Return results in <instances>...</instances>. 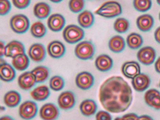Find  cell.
Listing matches in <instances>:
<instances>
[{
    "instance_id": "obj_1",
    "label": "cell",
    "mask_w": 160,
    "mask_h": 120,
    "mask_svg": "<svg viewBox=\"0 0 160 120\" xmlns=\"http://www.w3.org/2000/svg\"><path fill=\"white\" fill-rule=\"evenodd\" d=\"M100 102L111 113H118L126 111L133 100L132 91L124 79L118 76L107 79L100 87Z\"/></svg>"
},
{
    "instance_id": "obj_2",
    "label": "cell",
    "mask_w": 160,
    "mask_h": 120,
    "mask_svg": "<svg viewBox=\"0 0 160 120\" xmlns=\"http://www.w3.org/2000/svg\"><path fill=\"white\" fill-rule=\"evenodd\" d=\"M122 11L121 6L118 2L111 1L104 3L95 13L105 18H112L121 15Z\"/></svg>"
},
{
    "instance_id": "obj_3",
    "label": "cell",
    "mask_w": 160,
    "mask_h": 120,
    "mask_svg": "<svg viewBox=\"0 0 160 120\" xmlns=\"http://www.w3.org/2000/svg\"><path fill=\"white\" fill-rule=\"evenodd\" d=\"M63 36L65 41L69 43L74 44L81 41L84 37L83 30L75 25L67 26L64 30Z\"/></svg>"
},
{
    "instance_id": "obj_4",
    "label": "cell",
    "mask_w": 160,
    "mask_h": 120,
    "mask_svg": "<svg viewBox=\"0 0 160 120\" xmlns=\"http://www.w3.org/2000/svg\"><path fill=\"white\" fill-rule=\"evenodd\" d=\"M95 52L93 44L89 41H83L80 42L76 46L75 54L79 59L87 60L93 58Z\"/></svg>"
},
{
    "instance_id": "obj_5",
    "label": "cell",
    "mask_w": 160,
    "mask_h": 120,
    "mask_svg": "<svg viewBox=\"0 0 160 120\" xmlns=\"http://www.w3.org/2000/svg\"><path fill=\"white\" fill-rule=\"evenodd\" d=\"M10 26L12 29L15 32L22 34L28 30L30 22L28 18L25 15H16L11 19Z\"/></svg>"
},
{
    "instance_id": "obj_6",
    "label": "cell",
    "mask_w": 160,
    "mask_h": 120,
    "mask_svg": "<svg viewBox=\"0 0 160 120\" xmlns=\"http://www.w3.org/2000/svg\"><path fill=\"white\" fill-rule=\"evenodd\" d=\"M38 111L37 104L32 101H28L23 102L20 106L19 114L22 118L29 120L36 117Z\"/></svg>"
},
{
    "instance_id": "obj_7",
    "label": "cell",
    "mask_w": 160,
    "mask_h": 120,
    "mask_svg": "<svg viewBox=\"0 0 160 120\" xmlns=\"http://www.w3.org/2000/svg\"><path fill=\"white\" fill-rule=\"evenodd\" d=\"M59 114L58 108L54 103H51L44 105L39 111L40 117L43 120H56Z\"/></svg>"
},
{
    "instance_id": "obj_8",
    "label": "cell",
    "mask_w": 160,
    "mask_h": 120,
    "mask_svg": "<svg viewBox=\"0 0 160 120\" xmlns=\"http://www.w3.org/2000/svg\"><path fill=\"white\" fill-rule=\"evenodd\" d=\"M76 103L75 95L72 92L66 91L59 95L58 98V106L64 110H69L74 106Z\"/></svg>"
},
{
    "instance_id": "obj_9",
    "label": "cell",
    "mask_w": 160,
    "mask_h": 120,
    "mask_svg": "<svg viewBox=\"0 0 160 120\" xmlns=\"http://www.w3.org/2000/svg\"><path fill=\"white\" fill-rule=\"evenodd\" d=\"M94 79L93 76L87 72H82L78 74L75 79L76 85L82 90L91 88L94 85Z\"/></svg>"
},
{
    "instance_id": "obj_10",
    "label": "cell",
    "mask_w": 160,
    "mask_h": 120,
    "mask_svg": "<svg viewBox=\"0 0 160 120\" xmlns=\"http://www.w3.org/2000/svg\"><path fill=\"white\" fill-rule=\"evenodd\" d=\"M139 61L143 64L150 65L153 63L156 57L154 49L150 47H146L140 49L137 54Z\"/></svg>"
},
{
    "instance_id": "obj_11",
    "label": "cell",
    "mask_w": 160,
    "mask_h": 120,
    "mask_svg": "<svg viewBox=\"0 0 160 120\" xmlns=\"http://www.w3.org/2000/svg\"><path fill=\"white\" fill-rule=\"evenodd\" d=\"M18 82L20 88L25 91L31 89L37 83L32 72H26L22 74L18 78Z\"/></svg>"
},
{
    "instance_id": "obj_12",
    "label": "cell",
    "mask_w": 160,
    "mask_h": 120,
    "mask_svg": "<svg viewBox=\"0 0 160 120\" xmlns=\"http://www.w3.org/2000/svg\"><path fill=\"white\" fill-rule=\"evenodd\" d=\"M150 83V78L145 74L140 73L132 79V85L134 89L138 92H142L147 90Z\"/></svg>"
},
{
    "instance_id": "obj_13",
    "label": "cell",
    "mask_w": 160,
    "mask_h": 120,
    "mask_svg": "<svg viewBox=\"0 0 160 120\" xmlns=\"http://www.w3.org/2000/svg\"><path fill=\"white\" fill-rule=\"evenodd\" d=\"M144 99L147 105L153 109L160 110V92L155 89L148 90L144 95Z\"/></svg>"
},
{
    "instance_id": "obj_14",
    "label": "cell",
    "mask_w": 160,
    "mask_h": 120,
    "mask_svg": "<svg viewBox=\"0 0 160 120\" xmlns=\"http://www.w3.org/2000/svg\"><path fill=\"white\" fill-rule=\"evenodd\" d=\"M122 71L125 77L133 79L141 73V67L137 62H128L123 64L122 67Z\"/></svg>"
},
{
    "instance_id": "obj_15",
    "label": "cell",
    "mask_w": 160,
    "mask_h": 120,
    "mask_svg": "<svg viewBox=\"0 0 160 120\" xmlns=\"http://www.w3.org/2000/svg\"><path fill=\"white\" fill-rule=\"evenodd\" d=\"M30 58L35 62H40L43 61L46 56L45 48L40 43H35L30 47L28 51Z\"/></svg>"
},
{
    "instance_id": "obj_16",
    "label": "cell",
    "mask_w": 160,
    "mask_h": 120,
    "mask_svg": "<svg viewBox=\"0 0 160 120\" xmlns=\"http://www.w3.org/2000/svg\"><path fill=\"white\" fill-rule=\"evenodd\" d=\"M25 54V48L22 44L19 42L13 41L6 46V57L14 58L18 55Z\"/></svg>"
},
{
    "instance_id": "obj_17",
    "label": "cell",
    "mask_w": 160,
    "mask_h": 120,
    "mask_svg": "<svg viewBox=\"0 0 160 120\" xmlns=\"http://www.w3.org/2000/svg\"><path fill=\"white\" fill-rule=\"evenodd\" d=\"M66 21L61 14H56L51 15L48 20V26L49 29L54 32L61 31L64 27Z\"/></svg>"
},
{
    "instance_id": "obj_18",
    "label": "cell",
    "mask_w": 160,
    "mask_h": 120,
    "mask_svg": "<svg viewBox=\"0 0 160 120\" xmlns=\"http://www.w3.org/2000/svg\"><path fill=\"white\" fill-rule=\"evenodd\" d=\"M48 53L52 58H61L65 54L66 49L61 42L55 41L50 42L47 48Z\"/></svg>"
},
{
    "instance_id": "obj_19",
    "label": "cell",
    "mask_w": 160,
    "mask_h": 120,
    "mask_svg": "<svg viewBox=\"0 0 160 120\" xmlns=\"http://www.w3.org/2000/svg\"><path fill=\"white\" fill-rule=\"evenodd\" d=\"M95 65L100 71L105 72L110 70L113 66V60L107 55H100L96 59Z\"/></svg>"
},
{
    "instance_id": "obj_20",
    "label": "cell",
    "mask_w": 160,
    "mask_h": 120,
    "mask_svg": "<svg viewBox=\"0 0 160 120\" xmlns=\"http://www.w3.org/2000/svg\"><path fill=\"white\" fill-rule=\"evenodd\" d=\"M79 108L83 115L86 117H90L96 113L98 109V106L93 100L87 99L81 102Z\"/></svg>"
},
{
    "instance_id": "obj_21",
    "label": "cell",
    "mask_w": 160,
    "mask_h": 120,
    "mask_svg": "<svg viewBox=\"0 0 160 120\" xmlns=\"http://www.w3.org/2000/svg\"><path fill=\"white\" fill-rule=\"evenodd\" d=\"M16 72L9 64L4 62L0 67V76L3 81L9 82L13 81L16 77Z\"/></svg>"
},
{
    "instance_id": "obj_22",
    "label": "cell",
    "mask_w": 160,
    "mask_h": 120,
    "mask_svg": "<svg viewBox=\"0 0 160 120\" xmlns=\"http://www.w3.org/2000/svg\"><path fill=\"white\" fill-rule=\"evenodd\" d=\"M50 94L48 87L46 85H42L36 88L31 91L30 95L35 101H43L49 97Z\"/></svg>"
},
{
    "instance_id": "obj_23",
    "label": "cell",
    "mask_w": 160,
    "mask_h": 120,
    "mask_svg": "<svg viewBox=\"0 0 160 120\" xmlns=\"http://www.w3.org/2000/svg\"><path fill=\"white\" fill-rule=\"evenodd\" d=\"M154 23L152 17L148 14L140 16L137 20V23L138 28L143 32L149 31L152 28Z\"/></svg>"
},
{
    "instance_id": "obj_24",
    "label": "cell",
    "mask_w": 160,
    "mask_h": 120,
    "mask_svg": "<svg viewBox=\"0 0 160 120\" xmlns=\"http://www.w3.org/2000/svg\"><path fill=\"white\" fill-rule=\"evenodd\" d=\"M21 101V95L15 91L8 92L4 96V102L10 108H14L19 105Z\"/></svg>"
},
{
    "instance_id": "obj_25",
    "label": "cell",
    "mask_w": 160,
    "mask_h": 120,
    "mask_svg": "<svg viewBox=\"0 0 160 120\" xmlns=\"http://www.w3.org/2000/svg\"><path fill=\"white\" fill-rule=\"evenodd\" d=\"M30 63L29 59L25 54H20L13 58L12 64L15 69L22 71L28 67Z\"/></svg>"
},
{
    "instance_id": "obj_26",
    "label": "cell",
    "mask_w": 160,
    "mask_h": 120,
    "mask_svg": "<svg viewBox=\"0 0 160 120\" xmlns=\"http://www.w3.org/2000/svg\"><path fill=\"white\" fill-rule=\"evenodd\" d=\"M109 46L110 50L114 52L120 53L124 49L125 42L121 36H115L110 40Z\"/></svg>"
},
{
    "instance_id": "obj_27",
    "label": "cell",
    "mask_w": 160,
    "mask_h": 120,
    "mask_svg": "<svg viewBox=\"0 0 160 120\" xmlns=\"http://www.w3.org/2000/svg\"><path fill=\"white\" fill-rule=\"evenodd\" d=\"M94 18L91 12L83 11L78 16V21L79 25L85 28H88L93 25Z\"/></svg>"
},
{
    "instance_id": "obj_28",
    "label": "cell",
    "mask_w": 160,
    "mask_h": 120,
    "mask_svg": "<svg viewBox=\"0 0 160 120\" xmlns=\"http://www.w3.org/2000/svg\"><path fill=\"white\" fill-rule=\"evenodd\" d=\"M51 8L47 4L39 3L36 4L34 8L35 15L39 19H43L47 18L51 12Z\"/></svg>"
},
{
    "instance_id": "obj_29",
    "label": "cell",
    "mask_w": 160,
    "mask_h": 120,
    "mask_svg": "<svg viewBox=\"0 0 160 120\" xmlns=\"http://www.w3.org/2000/svg\"><path fill=\"white\" fill-rule=\"evenodd\" d=\"M31 72L35 76L36 81L38 83L45 82L48 78L50 75L48 69L43 66L37 67Z\"/></svg>"
},
{
    "instance_id": "obj_30",
    "label": "cell",
    "mask_w": 160,
    "mask_h": 120,
    "mask_svg": "<svg viewBox=\"0 0 160 120\" xmlns=\"http://www.w3.org/2000/svg\"><path fill=\"white\" fill-rule=\"evenodd\" d=\"M127 42L128 45L130 48L136 49L142 46L143 40L141 35L137 33H132L128 36Z\"/></svg>"
},
{
    "instance_id": "obj_31",
    "label": "cell",
    "mask_w": 160,
    "mask_h": 120,
    "mask_svg": "<svg viewBox=\"0 0 160 120\" xmlns=\"http://www.w3.org/2000/svg\"><path fill=\"white\" fill-rule=\"evenodd\" d=\"M31 32L34 37L41 38L46 34L47 29L45 25L42 22H38L32 25L31 28Z\"/></svg>"
},
{
    "instance_id": "obj_32",
    "label": "cell",
    "mask_w": 160,
    "mask_h": 120,
    "mask_svg": "<svg viewBox=\"0 0 160 120\" xmlns=\"http://www.w3.org/2000/svg\"><path fill=\"white\" fill-rule=\"evenodd\" d=\"M65 84L63 79L58 76H55L52 78L49 82L51 89L55 91L61 90L64 87Z\"/></svg>"
},
{
    "instance_id": "obj_33",
    "label": "cell",
    "mask_w": 160,
    "mask_h": 120,
    "mask_svg": "<svg viewBox=\"0 0 160 120\" xmlns=\"http://www.w3.org/2000/svg\"><path fill=\"white\" fill-rule=\"evenodd\" d=\"M130 24L127 19L124 18H118L114 24V28L120 33H124L129 29Z\"/></svg>"
},
{
    "instance_id": "obj_34",
    "label": "cell",
    "mask_w": 160,
    "mask_h": 120,
    "mask_svg": "<svg viewBox=\"0 0 160 120\" xmlns=\"http://www.w3.org/2000/svg\"><path fill=\"white\" fill-rule=\"evenodd\" d=\"M152 4V2L148 0H137L133 2L135 8L141 12H145L149 10Z\"/></svg>"
},
{
    "instance_id": "obj_35",
    "label": "cell",
    "mask_w": 160,
    "mask_h": 120,
    "mask_svg": "<svg viewBox=\"0 0 160 120\" xmlns=\"http://www.w3.org/2000/svg\"><path fill=\"white\" fill-rule=\"evenodd\" d=\"M85 3L83 1H71L69 3L70 10L73 12L78 13L81 11L85 7Z\"/></svg>"
},
{
    "instance_id": "obj_36",
    "label": "cell",
    "mask_w": 160,
    "mask_h": 120,
    "mask_svg": "<svg viewBox=\"0 0 160 120\" xmlns=\"http://www.w3.org/2000/svg\"><path fill=\"white\" fill-rule=\"evenodd\" d=\"M1 15H5L8 13L11 9V5L10 2L6 0H1L0 3Z\"/></svg>"
},
{
    "instance_id": "obj_37",
    "label": "cell",
    "mask_w": 160,
    "mask_h": 120,
    "mask_svg": "<svg viewBox=\"0 0 160 120\" xmlns=\"http://www.w3.org/2000/svg\"><path fill=\"white\" fill-rule=\"evenodd\" d=\"M96 120H112V117L108 112L100 111L96 115Z\"/></svg>"
},
{
    "instance_id": "obj_38",
    "label": "cell",
    "mask_w": 160,
    "mask_h": 120,
    "mask_svg": "<svg viewBox=\"0 0 160 120\" xmlns=\"http://www.w3.org/2000/svg\"><path fill=\"white\" fill-rule=\"evenodd\" d=\"M13 5L19 9H24L28 6L30 4V1H13Z\"/></svg>"
},
{
    "instance_id": "obj_39",
    "label": "cell",
    "mask_w": 160,
    "mask_h": 120,
    "mask_svg": "<svg viewBox=\"0 0 160 120\" xmlns=\"http://www.w3.org/2000/svg\"><path fill=\"white\" fill-rule=\"evenodd\" d=\"M138 116L134 113H130L124 115L122 117L123 120H138Z\"/></svg>"
},
{
    "instance_id": "obj_40",
    "label": "cell",
    "mask_w": 160,
    "mask_h": 120,
    "mask_svg": "<svg viewBox=\"0 0 160 120\" xmlns=\"http://www.w3.org/2000/svg\"><path fill=\"white\" fill-rule=\"evenodd\" d=\"M0 44H1V50H0L1 57L2 58L6 55V46H5L4 43L2 41L0 42Z\"/></svg>"
},
{
    "instance_id": "obj_41",
    "label": "cell",
    "mask_w": 160,
    "mask_h": 120,
    "mask_svg": "<svg viewBox=\"0 0 160 120\" xmlns=\"http://www.w3.org/2000/svg\"><path fill=\"white\" fill-rule=\"evenodd\" d=\"M155 38L156 41L160 43V27L155 32Z\"/></svg>"
},
{
    "instance_id": "obj_42",
    "label": "cell",
    "mask_w": 160,
    "mask_h": 120,
    "mask_svg": "<svg viewBox=\"0 0 160 120\" xmlns=\"http://www.w3.org/2000/svg\"><path fill=\"white\" fill-rule=\"evenodd\" d=\"M155 67L156 71L160 74V57L156 61L155 64Z\"/></svg>"
},
{
    "instance_id": "obj_43",
    "label": "cell",
    "mask_w": 160,
    "mask_h": 120,
    "mask_svg": "<svg viewBox=\"0 0 160 120\" xmlns=\"http://www.w3.org/2000/svg\"><path fill=\"white\" fill-rule=\"evenodd\" d=\"M138 120H154V119L149 116L143 115L139 117Z\"/></svg>"
},
{
    "instance_id": "obj_44",
    "label": "cell",
    "mask_w": 160,
    "mask_h": 120,
    "mask_svg": "<svg viewBox=\"0 0 160 120\" xmlns=\"http://www.w3.org/2000/svg\"><path fill=\"white\" fill-rule=\"evenodd\" d=\"M0 120H14V119L9 116L6 115L2 117Z\"/></svg>"
},
{
    "instance_id": "obj_45",
    "label": "cell",
    "mask_w": 160,
    "mask_h": 120,
    "mask_svg": "<svg viewBox=\"0 0 160 120\" xmlns=\"http://www.w3.org/2000/svg\"><path fill=\"white\" fill-rule=\"evenodd\" d=\"M114 120H123L122 117H118L115 118Z\"/></svg>"
},
{
    "instance_id": "obj_46",
    "label": "cell",
    "mask_w": 160,
    "mask_h": 120,
    "mask_svg": "<svg viewBox=\"0 0 160 120\" xmlns=\"http://www.w3.org/2000/svg\"><path fill=\"white\" fill-rule=\"evenodd\" d=\"M51 1V2H53L54 3H57L61 2L62 1Z\"/></svg>"
},
{
    "instance_id": "obj_47",
    "label": "cell",
    "mask_w": 160,
    "mask_h": 120,
    "mask_svg": "<svg viewBox=\"0 0 160 120\" xmlns=\"http://www.w3.org/2000/svg\"><path fill=\"white\" fill-rule=\"evenodd\" d=\"M157 2L158 3V4L160 5V1H158Z\"/></svg>"
},
{
    "instance_id": "obj_48",
    "label": "cell",
    "mask_w": 160,
    "mask_h": 120,
    "mask_svg": "<svg viewBox=\"0 0 160 120\" xmlns=\"http://www.w3.org/2000/svg\"><path fill=\"white\" fill-rule=\"evenodd\" d=\"M159 19H160V14H159Z\"/></svg>"
},
{
    "instance_id": "obj_49",
    "label": "cell",
    "mask_w": 160,
    "mask_h": 120,
    "mask_svg": "<svg viewBox=\"0 0 160 120\" xmlns=\"http://www.w3.org/2000/svg\"></svg>"
}]
</instances>
